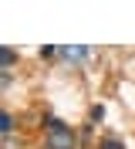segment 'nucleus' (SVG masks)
Instances as JSON below:
<instances>
[{
    "label": "nucleus",
    "mask_w": 135,
    "mask_h": 149,
    "mask_svg": "<svg viewBox=\"0 0 135 149\" xmlns=\"http://www.w3.org/2000/svg\"><path fill=\"white\" fill-rule=\"evenodd\" d=\"M0 132H3V139H10V132H14V115L10 112H0Z\"/></svg>",
    "instance_id": "obj_4"
},
{
    "label": "nucleus",
    "mask_w": 135,
    "mask_h": 149,
    "mask_svg": "<svg viewBox=\"0 0 135 149\" xmlns=\"http://www.w3.org/2000/svg\"><path fill=\"white\" fill-rule=\"evenodd\" d=\"M88 54H91V51H88V47H81V44H68V47H61V58L68 61V65H81Z\"/></svg>",
    "instance_id": "obj_2"
},
{
    "label": "nucleus",
    "mask_w": 135,
    "mask_h": 149,
    "mask_svg": "<svg viewBox=\"0 0 135 149\" xmlns=\"http://www.w3.org/2000/svg\"><path fill=\"white\" fill-rule=\"evenodd\" d=\"M88 115H91V122H101V119H105V105H91Z\"/></svg>",
    "instance_id": "obj_6"
},
{
    "label": "nucleus",
    "mask_w": 135,
    "mask_h": 149,
    "mask_svg": "<svg viewBox=\"0 0 135 149\" xmlns=\"http://www.w3.org/2000/svg\"><path fill=\"white\" fill-rule=\"evenodd\" d=\"M14 61H17V51H14L10 44H3V51H0V68H3V71H10V68H14Z\"/></svg>",
    "instance_id": "obj_3"
},
{
    "label": "nucleus",
    "mask_w": 135,
    "mask_h": 149,
    "mask_svg": "<svg viewBox=\"0 0 135 149\" xmlns=\"http://www.w3.org/2000/svg\"><path fill=\"white\" fill-rule=\"evenodd\" d=\"M54 54H61V47H54V44H44V47H41V58H44V61L54 58Z\"/></svg>",
    "instance_id": "obj_7"
},
{
    "label": "nucleus",
    "mask_w": 135,
    "mask_h": 149,
    "mask_svg": "<svg viewBox=\"0 0 135 149\" xmlns=\"http://www.w3.org/2000/svg\"><path fill=\"white\" fill-rule=\"evenodd\" d=\"M47 149H78V136L68 122L61 119H47V136H44Z\"/></svg>",
    "instance_id": "obj_1"
},
{
    "label": "nucleus",
    "mask_w": 135,
    "mask_h": 149,
    "mask_svg": "<svg viewBox=\"0 0 135 149\" xmlns=\"http://www.w3.org/2000/svg\"><path fill=\"white\" fill-rule=\"evenodd\" d=\"M98 149H125V146H122V139H101Z\"/></svg>",
    "instance_id": "obj_5"
}]
</instances>
